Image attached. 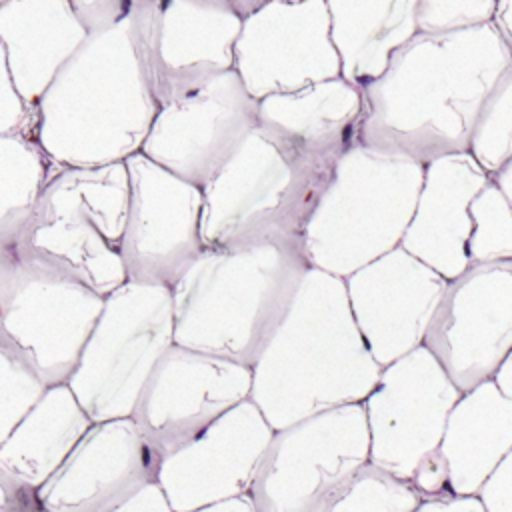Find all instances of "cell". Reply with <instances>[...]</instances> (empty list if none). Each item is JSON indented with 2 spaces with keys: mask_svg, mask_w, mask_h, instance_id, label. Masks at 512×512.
Returning <instances> with one entry per match:
<instances>
[{
  "mask_svg": "<svg viewBox=\"0 0 512 512\" xmlns=\"http://www.w3.org/2000/svg\"><path fill=\"white\" fill-rule=\"evenodd\" d=\"M512 52L494 24L452 34H416L388 70L360 88L358 142L424 166L470 152L480 112Z\"/></svg>",
  "mask_w": 512,
  "mask_h": 512,
  "instance_id": "1",
  "label": "cell"
},
{
  "mask_svg": "<svg viewBox=\"0 0 512 512\" xmlns=\"http://www.w3.org/2000/svg\"><path fill=\"white\" fill-rule=\"evenodd\" d=\"M158 110L130 14L90 32L62 66L36 106V142L62 168L126 162L142 150Z\"/></svg>",
  "mask_w": 512,
  "mask_h": 512,
  "instance_id": "2",
  "label": "cell"
},
{
  "mask_svg": "<svg viewBox=\"0 0 512 512\" xmlns=\"http://www.w3.org/2000/svg\"><path fill=\"white\" fill-rule=\"evenodd\" d=\"M310 268L302 242L204 248L172 288L174 344L254 368Z\"/></svg>",
  "mask_w": 512,
  "mask_h": 512,
  "instance_id": "3",
  "label": "cell"
},
{
  "mask_svg": "<svg viewBox=\"0 0 512 512\" xmlns=\"http://www.w3.org/2000/svg\"><path fill=\"white\" fill-rule=\"evenodd\" d=\"M382 370L356 326L344 278L310 268L252 368L250 398L266 420L280 402L326 412L364 402Z\"/></svg>",
  "mask_w": 512,
  "mask_h": 512,
  "instance_id": "4",
  "label": "cell"
},
{
  "mask_svg": "<svg viewBox=\"0 0 512 512\" xmlns=\"http://www.w3.org/2000/svg\"><path fill=\"white\" fill-rule=\"evenodd\" d=\"M426 166L364 144L338 162L306 230L304 252L322 272L348 278L400 248Z\"/></svg>",
  "mask_w": 512,
  "mask_h": 512,
  "instance_id": "5",
  "label": "cell"
},
{
  "mask_svg": "<svg viewBox=\"0 0 512 512\" xmlns=\"http://www.w3.org/2000/svg\"><path fill=\"white\" fill-rule=\"evenodd\" d=\"M334 170L292 152L256 126L202 188L204 246L302 242Z\"/></svg>",
  "mask_w": 512,
  "mask_h": 512,
  "instance_id": "6",
  "label": "cell"
},
{
  "mask_svg": "<svg viewBox=\"0 0 512 512\" xmlns=\"http://www.w3.org/2000/svg\"><path fill=\"white\" fill-rule=\"evenodd\" d=\"M128 198L126 162L62 168L14 244L48 258L108 298L128 282L122 262Z\"/></svg>",
  "mask_w": 512,
  "mask_h": 512,
  "instance_id": "7",
  "label": "cell"
},
{
  "mask_svg": "<svg viewBox=\"0 0 512 512\" xmlns=\"http://www.w3.org/2000/svg\"><path fill=\"white\" fill-rule=\"evenodd\" d=\"M106 298L22 244L2 246V336L36 366L44 382L68 384L102 316Z\"/></svg>",
  "mask_w": 512,
  "mask_h": 512,
  "instance_id": "8",
  "label": "cell"
},
{
  "mask_svg": "<svg viewBox=\"0 0 512 512\" xmlns=\"http://www.w3.org/2000/svg\"><path fill=\"white\" fill-rule=\"evenodd\" d=\"M172 344V290L126 282L106 298L68 386L90 420L132 416L150 374Z\"/></svg>",
  "mask_w": 512,
  "mask_h": 512,
  "instance_id": "9",
  "label": "cell"
},
{
  "mask_svg": "<svg viewBox=\"0 0 512 512\" xmlns=\"http://www.w3.org/2000/svg\"><path fill=\"white\" fill-rule=\"evenodd\" d=\"M242 24L236 2H134V42L158 108L234 70Z\"/></svg>",
  "mask_w": 512,
  "mask_h": 512,
  "instance_id": "10",
  "label": "cell"
},
{
  "mask_svg": "<svg viewBox=\"0 0 512 512\" xmlns=\"http://www.w3.org/2000/svg\"><path fill=\"white\" fill-rule=\"evenodd\" d=\"M130 198L122 238L128 282L174 288L204 252L202 188L142 152L126 160Z\"/></svg>",
  "mask_w": 512,
  "mask_h": 512,
  "instance_id": "11",
  "label": "cell"
},
{
  "mask_svg": "<svg viewBox=\"0 0 512 512\" xmlns=\"http://www.w3.org/2000/svg\"><path fill=\"white\" fill-rule=\"evenodd\" d=\"M252 368L172 344L150 374L132 420L158 454L200 438L252 396Z\"/></svg>",
  "mask_w": 512,
  "mask_h": 512,
  "instance_id": "12",
  "label": "cell"
},
{
  "mask_svg": "<svg viewBox=\"0 0 512 512\" xmlns=\"http://www.w3.org/2000/svg\"><path fill=\"white\" fill-rule=\"evenodd\" d=\"M424 346L462 394L492 380L512 350V262L472 264L448 282Z\"/></svg>",
  "mask_w": 512,
  "mask_h": 512,
  "instance_id": "13",
  "label": "cell"
},
{
  "mask_svg": "<svg viewBox=\"0 0 512 512\" xmlns=\"http://www.w3.org/2000/svg\"><path fill=\"white\" fill-rule=\"evenodd\" d=\"M258 126V100L234 70L158 110L142 154L178 178L206 188Z\"/></svg>",
  "mask_w": 512,
  "mask_h": 512,
  "instance_id": "14",
  "label": "cell"
},
{
  "mask_svg": "<svg viewBox=\"0 0 512 512\" xmlns=\"http://www.w3.org/2000/svg\"><path fill=\"white\" fill-rule=\"evenodd\" d=\"M234 68L258 102L340 78L328 2H254Z\"/></svg>",
  "mask_w": 512,
  "mask_h": 512,
  "instance_id": "15",
  "label": "cell"
},
{
  "mask_svg": "<svg viewBox=\"0 0 512 512\" xmlns=\"http://www.w3.org/2000/svg\"><path fill=\"white\" fill-rule=\"evenodd\" d=\"M356 326L386 368L424 346L448 280L396 248L344 278Z\"/></svg>",
  "mask_w": 512,
  "mask_h": 512,
  "instance_id": "16",
  "label": "cell"
},
{
  "mask_svg": "<svg viewBox=\"0 0 512 512\" xmlns=\"http://www.w3.org/2000/svg\"><path fill=\"white\" fill-rule=\"evenodd\" d=\"M462 392L426 346L386 366L364 400L376 450H390L418 468L440 448L446 422Z\"/></svg>",
  "mask_w": 512,
  "mask_h": 512,
  "instance_id": "17",
  "label": "cell"
},
{
  "mask_svg": "<svg viewBox=\"0 0 512 512\" xmlns=\"http://www.w3.org/2000/svg\"><path fill=\"white\" fill-rule=\"evenodd\" d=\"M488 182L490 174L470 152L430 162L400 248L448 282L462 276L470 268V206Z\"/></svg>",
  "mask_w": 512,
  "mask_h": 512,
  "instance_id": "18",
  "label": "cell"
},
{
  "mask_svg": "<svg viewBox=\"0 0 512 512\" xmlns=\"http://www.w3.org/2000/svg\"><path fill=\"white\" fill-rule=\"evenodd\" d=\"M362 114V92L344 78L272 94L258 102V126L268 136L326 166H338L340 158L358 144Z\"/></svg>",
  "mask_w": 512,
  "mask_h": 512,
  "instance_id": "19",
  "label": "cell"
},
{
  "mask_svg": "<svg viewBox=\"0 0 512 512\" xmlns=\"http://www.w3.org/2000/svg\"><path fill=\"white\" fill-rule=\"evenodd\" d=\"M0 56L28 106L36 108L62 66L86 42L88 30L72 2H4L0 6Z\"/></svg>",
  "mask_w": 512,
  "mask_h": 512,
  "instance_id": "20",
  "label": "cell"
},
{
  "mask_svg": "<svg viewBox=\"0 0 512 512\" xmlns=\"http://www.w3.org/2000/svg\"><path fill=\"white\" fill-rule=\"evenodd\" d=\"M512 450V398L494 380L464 392L452 408L440 452L456 492H474L488 482Z\"/></svg>",
  "mask_w": 512,
  "mask_h": 512,
  "instance_id": "21",
  "label": "cell"
},
{
  "mask_svg": "<svg viewBox=\"0 0 512 512\" xmlns=\"http://www.w3.org/2000/svg\"><path fill=\"white\" fill-rule=\"evenodd\" d=\"M416 8L418 0L328 2L340 78L356 88L382 78L394 52L418 34Z\"/></svg>",
  "mask_w": 512,
  "mask_h": 512,
  "instance_id": "22",
  "label": "cell"
},
{
  "mask_svg": "<svg viewBox=\"0 0 512 512\" xmlns=\"http://www.w3.org/2000/svg\"><path fill=\"white\" fill-rule=\"evenodd\" d=\"M0 152V242L8 246L22 236L42 192L62 166H58L34 138L20 134L0 136Z\"/></svg>",
  "mask_w": 512,
  "mask_h": 512,
  "instance_id": "23",
  "label": "cell"
},
{
  "mask_svg": "<svg viewBox=\"0 0 512 512\" xmlns=\"http://www.w3.org/2000/svg\"><path fill=\"white\" fill-rule=\"evenodd\" d=\"M472 236L468 244L472 264L512 262V208L490 180L470 206Z\"/></svg>",
  "mask_w": 512,
  "mask_h": 512,
  "instance_id": "24",
  "label": "cell"
},
{
  "mask_svg": "<svg viewBox=\"0 0 512 512\" xmlns=\"http://www.w3.org/2000/svg\"><path fill=\"white\" fill-rule=\"evenodd\" d=\"M470 154L490 176L512 158V64L500 76L480 112Z\"/></svg>",
  "mask_w": 512,
  "mask_h": 512,
  "instance_id": "25",
  "label": "cell"
},
{
  "mask_svg": "<svg viewBox=\"0 0 512 512\" xmlns=\"http://www.w3.org/2000/svg\"><path fill=\"white\" fill-rule=\"evenodd\" d=\"M0 366H2V416L4 438L8 440L12 426L22 422L48 392V384L32 364V360L6 336L0 334Z\"/></svg>",
  "mask_w": 512,
  "mask_h": 512,
  "instance_id": "26",
  "label": "cell"
},
{
  "mask_svg": "<svg viewBox=\"0 0 512 512\" xmlns=\"http://www.w3.org/2000/svg\"><path fill=\"white\" fill-rule=\"evenodd\" d=\"M498 2L494 0H418V34H452L492 24Z\"/></svg>",
  "mask_w": 512,
  "mask_h": 512,
  "instance_id": "27",
  "label": "cell"
},
{
  "mask_svg": "<svg viewBox=\"0 0 512 512\" xmlns=\"http://www.w3.org/2000/svg\"><path fill=\"white\" fill-rule=\"evenodd\" d=\"M482 494L486 506L502 500L504 496H512V450L496 468V472L488 478V482L482 486Z\"/></svg>",
  "mask_w": 512,
  "mask_h": 512,
  "instance_id": "28",
  "label": "cell"
},
{
  "mask_svg": "<svg viewBox=\"0 0 512 512\" xmlns=\"http://www.w3.org/2000/svg\"><path fill=\"white\" fill-rule=\"evenodd\" d=\"M490 180L494 182V186L502 192V196L506 198V202L512 208V158L506 160L492 176Z\"/></svg>",
  "mask_w": 512,
  "mask_h": 512,
  "instance_id": "29",
  "label": "cell"
},
{
  "mask_svg": "<svg viewBox=\"0 0 512 512\" xmlns=\"http://www.w3.org/2000/svg\"><path fill=\"white\" fill-rule=\"evenodd\" d=\"M494 384L498 386V390L504 394V396H508V398H512V350H510V354L504 358V362L500 364V368H498V372L494 374Z\"/></svg>",
  "mask_w": 512,
  "mask_h": 512,
  "instance_id": "30",
  "label": "cell"
}]
</instances>
